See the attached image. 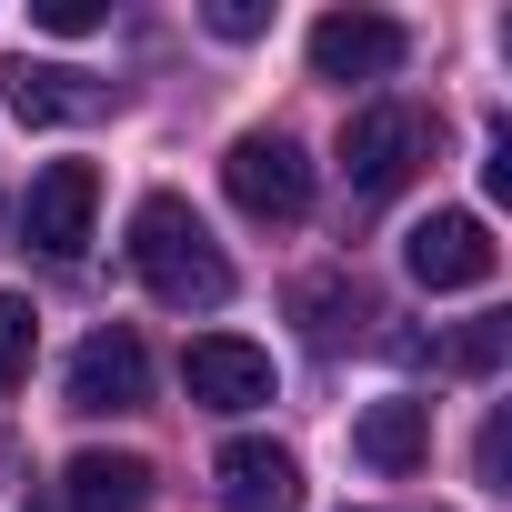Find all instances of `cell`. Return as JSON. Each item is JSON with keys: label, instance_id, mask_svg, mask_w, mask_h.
<instances>
[{"label": "cell", "instance_id": "4fadbf2b", "mask_svg": "<svg viewBox=\"0 0 512 512\" xmlns=\"http://www.w3.org/2000/svg\"><path fill=\"white\" fill-rule=\"evenodd\" d=\"M31 352H41V312H31L21 292H0V392L31 382Z\"/></svg>", "mask_w": 512, "mask_h": 512}, {"label": "cell", "instance_id": "e0dca14e", "mask_svg": "<svg viewBox=\"0 0 512 512\" xmlns=\"http://www.w3.org/2000/svg\"><path fill=\"white\" fill-rule=\"evenodd\" d=\"M31 21L51 41H81V31H101V0H31Z\"/></svg>", "mask_w": 512, "mask_h": 512}, {"label": "cell", "instance_id": "7a4b0ae2", "mask_svg": "<svg viewBox=\"0 0 512 512\" xmlns=\"http://www.w3.org/2000/svg\"><path fill=\"white\" fill-rule=\"evenodd\" d=\"M422 161H432V111H412V101H372V111L342 121V181H352V201L402 191Z\"/></svg>", "mask_w": 512, "mask_h": 512}, {"label": "cell", "instance_id": "6da1fadb", "mask_svg": "<svg viewBox=\"0 0 512 512\" xmlns=\"http://www.w3.org/2000/svg\"><path fill=\"white\" fill-rule=\"evenodd\" d=\"M131 272L161 312H221L231 302V262H221V241L201 231V211L181 191H151L131 211Z\"/></svg>", "mask_w": 512, "mask_h": 512}, {"label": "cell", "instance_id": "277c9868", "mask_svg": "<svg viewBox=\"0 0 512 512\" xmlns=\"http://www.w3.org/2000/svg\"><path fill=\"white\" fill-rule=\"evenodd\" d=\"M402 262H412L422 292H482L502 272V241H492L482 211H432V221L402 231Z\"/></svg>", "mask_w": 512, "mask_h": 512}, {"label": "cell", "instance_id": "9c48e42d", "mask_svg": "<svg viewBox=\"0 0 512 512\" xmlns=\"http://www.w3.org/2000/svg\"><path fill=\"white\" fill-rule=\"evenodd\" d=\"M151 402V352H141V332H91L81 352H71V412H141Z\"/></svg>", "mask_w": 512, "mask_h": 512}, {"label": "cell", "instance_id": "8992f818", "mask_svg": "<svg viewBox=\"0 0 512 512\" xmlns=\"http://www.w3.org/2000/svg\"><path fill=\"white\" fill-rule=\"evenodd\" d=\"M412 51V31L392 11H322L312 21V71L322 81H392Z\"/></svg>", "mask_w": 512, "mask_h": 512}, {"label": "cell", "instance_id": "52a82bcc", "mask_svg": "<svg viewBox=\"0 0 512 512\" xmlns=\"http://www.w3.org/2000/svg\"><path fill=\"white\" fill-rule=\"evenodd\" d=\"M181 382L201 412H262L272 402V352L262 342H241V332H201L181 352Z\"/></svg>", "mask_w": 512, "mask_h": 512}, {"label": "cell", "instance_id": "8fae6325", "mask_svg": "<svg viewBox=\"0 0 512 512\" xmlns=\"http://www.w3.org/2000/svg\"><path fill=\"white\" fill-rule=\"evenodd\" d=\"M352 452H362L372 472H422V452H432V402H412V392L372 402V412L352 422Z\"/></svg>", "mask_w": 512, "mask_h": 512}, {"label": "cell", "instance_id": "ac0fdd59", "mask_svg": "<svg viewBox=\"0 0 512 512\" xmlns=\"http://www.w3.org/2000/svg\"><path fill=\"white\" fill-rule=\"evenodd\" d=\"M201 21H211L221 41H262V31H272V11H262V0H211Z\"/></svg>", "mask_w": 512, "mask_h": 512}, {"label": "cell", "instance_id": "30bf717a", "mask_svg": "<svg viewBox=\"0 0 512 512\" xmlns=\"http://www.w3.org/2000/svg\"><path fill=\"white\" fill-rule=\"evenodd\" d=\"M211 482H221V512H302V462L282 442H221Z\"/></svg>", "mask_w": 512, "mask_h": 512}, {"label": "cell", "instance_id": "7c38bea8", "mask_svg": "<svg viewBox=\"0 0 512 512\" xmlns=\"http://www.w3.org/2000/svg\"><path fill=\"white\" fill-rule=\"evenodd\" d=\"M151 502V462L141 452H81L61 472V512H141Z\"/></svg>", "mask_w": 512, "mask_h": 512}, {"label": "cell", "instance_id": "2e32d148", "mask_svg": "<svg viewBox=\"0 0 512 512\" xmlns=\"http://www.w3.org/2000/svg\"><path fill=\"white\" fill-rule=\"evenodd\" d=\"M472 472H482V492H512V422H502V412L482 422V452H472Z\"/></svg>", "mask_w": 512, "mask_h": 512}, {"label": "cell", "instance_id": "5bb4252c", "mask_svg": "<svg viewBox=\"0 0 512 512\" xmlns=\"http://www.w3.org/2000/svg\"><path fill=\"white\" fill-rule=\"evenodd\" d=\"M292 302H302V322H312V342H342V312L362 322V292H352L342 272H322V282H302Z\"/></svg>", "mask_w": 512, "mask_h": 512}, {"label": "cell", "instance_id": "ba28073f", "mask_svg": "<svg viewBox=\"0 0 512 512\" xmlns=\"http://www.w3.org/2000/svg\"><path fill=\"white\" fill-rule=\"evenodd\" d=\"M0 91H11V111L31 121V131H61V121H101L111 111V81H91V71H71V61H0Z\"/></svg>", "mask_w": 512, "mask_h": 512}, {"label": "cell", "instance_id": "3957f363", "mask_svg": "<svg viewBox=\"0 0 512 512\" xmlns=\"http://www.w3.org/2000/svg\"><path fill=\"white\" fill-rule=\"evenodd\" d=\"M221 181H231V201H241L251 221H302V211H312V161H302L292 131H241V141L221 151Z\"/></svg>", "mask_w": 512, "mask_h": 512}, {"label": "cell", "instance_id": "5b68a950", "mask_svg": "<svg viewBox=\"0 0 512 512\" xmlns=\"http://www.w3.org/2000/svg\"><path fill=\"white\" fill-rule=\"evenodd\" d=\"M91 211H101V171L91 161H51L21 191V241L51 251V262H81V251H91Z\"/></svg>", "mask_w": 512, "mask_h": 512}, {"label": "cell", "instance_id": "9a60e30c", "mask_svg": "<svg viewBox=\"0 0 512 512\" xmlns=\"http://www.w3.org/2000/svg\"><path fill=\"white\" fill-rule=\"evenodd\" d=\"M502 352H512V332H502V322H472V332H452V342H442V362H452V372H492Z\"/></svg>", "mask_w": 512, "mask_h": 512}]
</instances>
